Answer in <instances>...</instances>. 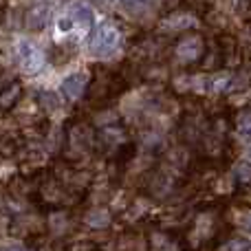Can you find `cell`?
Masks as SVG:
<instances>
[{
  "mask_svg": "<svg viewBox=\"0 0 251 251\" xmlns=\"http://www.w3.org/2000/svg\"><path fill=\"white\" fill-rule=\"evenodd\" d=\"M113 251H148V240L137 231H124L113 240Z\"/></svg>",
  "mask_w": 251,
  "mask_h": 251,
  "instance_id": "19",
  "label": "cell"
},
{
  "mask_svg": "<svg viewBox=\"0 0 251 251\" xmlns=\"http://www.w3.org/2000/svg\"><path fill=\"white\" fill-rule=\"evenodd\" d=\"M7 229L16 240H35L44 236L47 223H44V216H40L38 212H22L9 221Z\"/></svg>",
  "mask_w": 251,
  "mask_h": 251,
  "instance_id": "4",
  "label": "cell"
},
{
  "mask_svg": "<svg viewBox=\"0 0 251 251\" xmlns=\"http://www.w3.org/2000/svg\"><path fill=\"white\" fill-rule=\"evenodd\" d=\"M196 25H199V20H196L192 13L172 11L170 16L163 18V22L159 25V29L163 31V33H187V31H192Z\"/></svg>",
  "mask_w": 251,
  "mask_h": 251,
  "instance_id": "13",
  "label": "cell"
},
{
  "mask_svg": "<svg viewBox=\"0 0 251 251\" xmlns=\"http://www.w3.org/2000/svg\"><path fill=\"white\" fill-rule=\"evenodd\" d=\"M95 137L97 130L95 126L86 119H73L66 126L64 134H62V154L66 161H79L95 150Z\"/></svg>",
  "mask_w": 251,
  "mask_h": 251,
  "instance_id": "2",
  "label": "cell"
},
{
  "mask_svg": "<svg viewBox=\"0 0 251 251\" xmlns=\"http://www.w3.org/2000/svg\"><path fill=\"white\" fill-rule=\"evenodd\" d=\"M218 51H221V64L223 66H238L240 62V47L234 35H221L216 40Z\"/></svg>",
  "mask_w": 251,
  "mask_h": 251,
  "instance_id": "15",
  "label": "cell"
},
{
  "mask_svg": "<svg viewBox=\"0 0 251 251\" xmlns=\"http://www.w3.org/2000/svg\"><path fill=\"white\" fill-rule=\"evenodd\" d=\"M44 223H47V231H51L55 238H62L75 229V218L69 207H49Z\"/></svg>",
  "mask_w": 251,
  "mask_h": 251,
  "instance_id": "10",
  "label": "cell"
},
{
  "mask_svg": "<svg viewBox=\"0 0 251 251\" xmlns=\"http://www.w3.org/2000/svg\"><path fill=\"white\" fill-rule=\"evenodd\" d=\"M119 9L132 20H143L156 9L154 0H119Z\"/></svg>",
  "mask_w": 251,
  "mask_h": 251,
  "instance_id": "18",
  "label": "cell"
},
{
  "mask_svg": "<svg viewBox=\"0 0 251 251\" xmlns=\"http://www.w3.org/2000/svg\"><path fill=\"white\" fill-rule=\"evenodd\" d=\"M22 100H25V88H22V84L18 82V79H11V82L0 91V110L9 113V110L16 108Z\"/></svg>",
  "mask_w": 251,
  "mask_h": 251,
  "instance_id": "17",
  "label": "cell"
},
{
  "mask_svg": "<svg viewBox=\"0 0 251 251\" xmlns=\"http://www.w3.org/2000/svg\"><path fill=\"white\" fill-rule=\"evenodd\" d=\"M40 181H42V174H16V176L9 181L7 192L16 201H25V203L29 201V203H35V201H38Z\"/></svg>",
  "mask_w": 251,
  "mask_h": 251,
  "instance_id": "9",
  "label": "cell"
},
{
  "mask_svg": "<svg viewBox=\"0 0 251 251\" xmlns=\"http://www.w3.org/2000/svg\"><path fill=\"white\" fill-rule=\"evenodd\" d=\"M124 143H128V128L117 122V124L100 128V132H97V137H95V150L110 159Z\"/></svg>",
  "mask_w": 251,
  "mask_h": 251,
  "instance_id": "8",
  "label": "cell"
},
{
  "mask_svg": "<svg viewBox=\"0 0 251 251\" xmlns=\"http://www.w3.org/2000/svg\"><path fill=\"white\" fill-rule=\"evenodd\" d=\"M128 77L122 71H108V69H97L95 77H91L86 91V101L91 108H104L110 106L115 97H119L128 88Z\"/></svg>",
  "mask_w": 251,
  "mask_h": 251,
  "instance_id": "1",
  "label": "cell"
},
{
  "mask_svg": "<svg viewBox=\"0 0 251 251\" xmlns=\"http://www.w3.org/2000/svg\"><path fill=\"white\" fill-rule=\"evenodd\" d=\"M16 60L18 64L22 66V71H26L29 75L38 73V71H42L44 66V53L40 51L35 44L26 42V40H20L16 47Z\"/></svg>",
  "mask_w": 251,
  "mask_h": 251,
  "instance_id": "11",
  "label": "cell"
},
{
  "mask_svg": "<svg viewBox=\"0 0 251 251\" xmlns=\"http://www.w3.org/2000/svg\"><path fill=\"white\" fill-rule=\"evenodd\" d=\"M82 223L88 227V229H97V231H104L110 227V223H113V216H110L108 209L104 207H97V205H93L91 209H86V214H84Z\"/></svg>",
  "mask_w": 251,
  "mask_h": 251,
  "instance_id": "20",
  "label": "cell"
},
{
  "mask_svg": "<svg viewBox=\"0 0 251 251\" xmlns=\"http://www.w3.org/2000/svg\"><path fill=\"white\" fill-rule=\"evenodd\" d=\"M243 225H245V227H247V229L251 231V212H247V214H245V216H243Z\"/></svg>",
  "mask_w": 251,
  "mask_h": 251,
  "instance_id": "33",
  "label": "cell"
},
{
  "mask_svg": "<svg viewBox=\"0 0 251 251\" xmlns=\"http://www.w3.org/2000/svg\"><path fill=\"white\" fill-rule=\"evenodd\" d=\"M221 212L214 207H207L203 212H199L196 216H192L185 231V249L199 251L207 243L216 240L218 234H221Z\"/></svg>",
  "mask_w": 251,
  "mask_h": 251,
  "instance_id": "3",
  "label": "cell"
},
{
  "mask_svg": "<svg viewBox=\"0 0 251 251\" xmlns=\"http://www.w3.org/2000/svg\"><path fill=\"white\" fill-rule=\"evenodd\" d=\"M234 130L240 139L251 141V108H243L234 117Z\"/></svg>",
  "mask_w": 251,
  "mask_h": 251,
  "instance_id": "24",
  "label": "cell"
},
{
  "mask_svg": "<svg viewBox=\"0 0 251 251\" xmlns=\"http://www.w3.org/2000/svg\"><path fill=\"white\" fill-rule=\"evenodd\" d=\"M35 104L40 106V110H42L44 115L51 117V115H57L62 110V97L53 91H40Z\"/></svg>",
  "mask_w": 251,
  "mask_h": 251,
  "instance_id": "23",
  "label": "cell"
},
{
  "mask_svg": "<svg viewBox=\"0 0 251 251\" xmlns=\"http://www.w3.org/2000/svg\"><path fill=\"white\" fill-rule=\"evenodd\" d=\"M66 16L73 20V25H77L79 29H84V31L93 29V25H95V13H93V9L86 7V4H82V2L71 4Z\"/></svg>",
  "mask_w": 251,
  "mask_h": 251,
  "instance_id": "21",
  "label": "cell"
},
{
  "mask_svg": "<svg viewBox=\"0 0 251 251\" xmlns=\"http://www.w3.org/2000/svg\"><path fill=\"white\" fill-rule=\"evenodd\" d=\"M231 176H234V183H238V185H249L251 183V161H238V163H234Z\"/></svg>",
  "mask_w": 251,
  "mask_h": 251,
  "instance_id": "27",
  "label": "cell"
},
{
  "mask_svg": "<svg viewBox=\"0 0 251 251\" xmlns=\"http://www.w3.org/2000/svg\"><path fill=\"white\" fill-rule=\"evenodd\" d=\"M205 38L199 33H183L181 38L174 44V60L183 66H192V64H201L205 55Z\"/></svg>",
  "mask_w": 251,
  "mask_h": 251,
  "instance_id": "6",
  "label": "cell"
},
{
  "mask_svg": "<svg viewBox=\"0 0 251 251\" xmlns=\"http://www.w3.org/2000/svg\"><path fill=\"white\" fill-rule=\"evenodd\" d=\"M238 201L251 207V183H249V185H243V190L238 192Z\"/></svg>",
  "mask_w": 251,
  "mask_h": 251,
  "instance_id": "29",
  "label": "cell"
},
{
  "mask_svg": "<svg viewBox=\"0 0 251 251\" xmlns=\"http://www.w3.org/2000/svg\"><path fill=\"white\" fill-rule=\"evenodd\" d=\"M7 251H35V249H31V247H22V245H11Z\"/></svg>",
  "mask_w": 251,
  "mask_h": 251,
  "instance_id": "32",
  "label": "cell"
},
{
  "mask_svg": "<svg viewBox=\"0 0 251 251\" xmlns=\"http://www.w3.org/2000/svg\"><path fill=\"white\" fill-rule=\"evenodd\" d=\"M207 126H209V119L203 110H199V108L185 110V115L181 117V124H178L181 141L185 143V146H199L205 130H207Z\"/></svg>",
  "mask_w": 251,
  "mask_h": 251,
  "instance_id": "7",
  "label": "cell"
},
{
  "mask_svg": "<svg viewBox=\"0 0 251 251\" xmlns=\"http://www.w3.org/2000/svg\"><path fill=\"white\" fill-rule=\"evenodd\" d=\"M9 82H11V75H9L7 71H0V91H2Z\"/></svg>",
  "mask_w": 251,
  "mask_h": 251,
  "instance_id": "31",
  "label": "cell"
},
{
  "mask_svg": "<svg viewBox=\"0 0 251 251\" xmlns=\"http://www.w3.org/2000/svg\"><path fill=\"white\" fill-rule=\"evenodd\" d=\"M122 44V31L113 22H101L91 35V53L95 57H110Z\"/></svg>",
  "mask_w": 251,
  "mask_h": 251,
  "instance_id": "5",
  "label": "cell"
},
{
  "mask_svg": "<svg viewBox=\"0 0 251 251\" xmlns=\"http://www.w3.org/2000/svg\"><path fill=\"white\" fill-rule=\"evenodd\" d=\"M178 240L174 231L170 229H154L148 236V251H178Z\"/></svg>",
  "mask_w": 251,
  "mask_h": 251,
  "instance_id": "16",
  "label": "cell"
},
{
  "mask_svg": "<svg viewBox=\"0 0 251 251\" xmlns=\"http://www.w3.org/2000/svg\"><path fill=\"white\" fill-rule=\"evenodd\" d=\"M20 146L22 141L18 137H13V134H2L0 137V156H4V159H9V156H18V152H20Z\"/></svg>",
  "mask_w": 251,
  "mask_h": 251,
  "instance_id": "26",
  "label": "cell"
},
{
  "mask_svg": "<svg viewBox=\"0 0 251 251\" xmlns=\"http://www.w3.org/2000/svg\"><path fill=\"white\" fill-rule=\"evenodd\" d=\"M73 20H71V18L69 16H64V18H60V22H57V29H60L62 31V33H69V31L71 29H73Z\"/></svg>",
  "mask_w": 251,
  "mask_h": 251,
  "instance_id": "30",
  "label": "cell"
},
{
  "mask_svg": "<svg viewBox=\"0 0 251 251\" xmlns=\"http://www.w3.org/2000/svg\"><path fill=\"white\" fill-rule=\"evenodd\" d=\"M221 251H251V238L245 234H234L223 240Z\"/></svg>",
  "mask_w": 251,
  "mask_h": 251,
  "instance_id": "25",
  "label": "cell"
},
{
  "mask_svg": "<svg viewBox=\"0 0 251 251\" xmlns=\"http://www.w3.org/2000/svg\"><path fill=\"white\" fill-rule=\"evenodd\" d=\"M49 7L47 4H31L29 9H25V13H22V26H25L26 31H31V33H38V31H42L44 26H47L49 22Z\"/></svg>",
  "mask_w": 251,
  "mask_h": 251,
  "instance_id": "14",
  "label": "cell"
},
{
  "mask_svg": "<svg viewBox=\"0 0 251 251\" xmlns=\"http://www.w3.org/2000/svg\"><path fill=\"white\" fill-rule=\"evenodd\" d=\"M97 243L91 238H75V240H64V251H95Z\"/></svg>",
  "mask_w": 251,
  "mask_h": 251,
  "instance_id": "28",
  "label": "cell"
},
{
  "mask_svg": "<svg viewBox=\"0 0 251 251\" xmlns=\"http://www.w3.org/2000/svg\"><path fill=\"white\" fill-rule=\"evenodd\" d=\"M88 84H91V75L86 71H77V73H71L69 77H64L62 82V95H64L66 101L75 104V101L84 100L88 91Z\"/></svg>",
  "mask_w": 251,
  "mask_h": 251,
  "instance_id": "12",
  "label": "cell"
},
{
  "mask_svg": "<svg viewBox=\"0 0 251 251\" xmlns=\"http://www.w3.org/2000/svg\"><path fill=\"white\" fill-rule=\"evenodd\" d=\"M148 212H150V199H143V196H139V199L130 201V203L126 205V209L122 212V218L128 223V225H132V223L146 218Z\"/></svg>",
  "mask_w": 251,
  "mask_h": 251,
  "instance_id": "22",
  "label": "cell"
}]
</instances>
